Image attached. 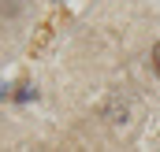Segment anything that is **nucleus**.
<instances>
[{
    "label": "nucleus",
    "instance_id": "nucleus-1",
    "mask_svg": "<svg viewBox=\"0 0 160 152\" xmlns=\"http://www.w3.org/2000/svg\"><path fill=\"white\" fill-rule=\"evenodd\" d=\"M104 115H108L112 122H127V100H119V97H112V100L104 104Z\"/></svg>",
    "mask_w": 160,
    "mask_h": 152
},
{
    "label": "nucleus",
    "instance_id": "nucleus-2",
    "mask_svg": "<svg viewBox=\"0 0 160 152\" xmlns=\"http://www.w3.org/2000/svg\"><path fill=\"white\" fill-rule=\"evenodd\" d=\"M149 63H153V74L160 78V41L153 45V52H149Z\"/></svg>",
    "mask_w": 160,
    "mask_h": 152
}]
</instances>
